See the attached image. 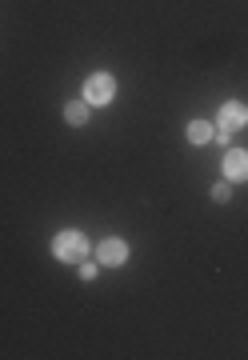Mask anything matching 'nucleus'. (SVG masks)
Returning a JSON list of instances; mask_svg holds the SVG:
<instances>
[{"label":"nucleus","instance_id":"f257e3e1","mask_svg":"<svg viewBox=\"0 0 248 360\" xmlns=\"http://www.w3.org/2000/svg\"><path fill=\"white\" fill-rule=\"evenodd\" d=\"M53 257L60 264H80V260L89 257V236L80 229H65L53 236Z\"/></svg>","mask_w":248,"mask_h":360},{"label":"nucleus","instance_id":"f03ea898","mask_svg":"<svg viewBox=\"0 0 248 360\" xmlns=\"http://www.w3.org/2000/svg\"><path fill=\"white\" fill-rule=\"evenodd\" d=\"M80 96H84L92 108H105V104H112V96H117V77H112V72H92V77L84 80Z\"/></svg>","mask_w":248,"mask_h":360},{"label":"nucleus","instance_id":"7ed1b4c3","mask_svg":"<svg viewBox=\"0 0 248 360\" xmlns=\"http://www.w3.org/2000/svg\"><path fill=\"white\" fill-rule=\"evenodd\" d=\"M216 129H224V132H240V129H248V104H244V101H228V104H221V112H216Z\"/></svg>","mask_w":248,"mask_h":360},{"label":"nucleus","instance_id":"20e7f679","mask_svg":"<svg viewBox=\"0 0 248 360\" xmlns=\"http://www.w3.org/2000/svg\"><path fill=\"white\" fill-rule=\"evenodd\" d=\"M129 260V245L120 240V236H105L100 245H96V264H105V269H120Z\"/></svg>","mask_w":248,"mask_h":360},{"label":"nucleus","instance_id":"39448f33","mask_svg":"<svg viewBox=\"0 0 248 360\" xmlns=\"http://www.w3.org/2000/svg\"><path fill=\"white\" fill-rule=\"evenodd\" d=\"M224 180H233V184H244L248 180V153L244 148H228V156H224Z\"/></svg>","mask_w":248,"mask_h":360},{"label":"nucleus","instance_id":"423d86ee","mask_svg":"<svg viewBox=\"0 0 248 360\" xmlns=\"http://www.w3.org/2000/svg\"><path fill=\"white\" fill-rule=\"evenodd\" d=\"M184 136H188V144H196V148H204V144L216 136V124H209V120H192L188 129H184Z\"/></svg>","mask_w":248,"mask_h":360},{"label":"nucleus","instance_id":"0eeeda50","mask_svg":"<svg viewBox=\"0 0 248 360\" xmlns=\"http://www.w3.org/2000/svg\"><path fill=\"white\" fill-rule=\"evenodd\" d=\"M89 112H92V104L84 101V96H80V101H68V104H65V120L72 124V129H84V124H89Z\"/></svg>","mask_w":248,"mask_h":360},{"label":"nucleus","instance_id":"6e6552de","mask_svg":"<svg viewBox=\"0 0 248 360\" xmlns=\"http://www.w3.org/2000/svg\"><path fill=\"white\" fill-rule=\"evenodd\" d=\"M209 196L216 200V205H228V200H233V180H216V184L209 188Z\"/></svg>","mask_w":248,"mask_h":360},{"label":"nucleus","instance_id":"1a4fd4ad","mask_svg":"<svg viewBox=\"0 0 248 360\" xmlns=\"http://www.w3.org/2000/svg\"><path fill=\"white\" fill-rule=\"evenodd\" d=\"M96 269H100L96 260H80V281H96Z\"/></svg>","mask_w":248,"mask_h":360}]
</instances>
